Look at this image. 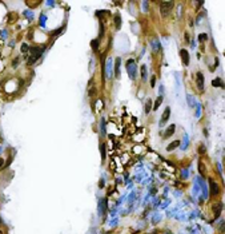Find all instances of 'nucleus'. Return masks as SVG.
<instances>
[{
    "label": "nucleus",
    "instance_id": "1",
    "mask_svg": "<svg viewBox=\"0 0 225 234\" xmlns=\"http://www.w3.org/2000/svg\"><path fill=\"white\" fill-rule=\"evenodd\" d=\"M43 51L44 48L43 47H34L31 48V52H32V56H31L29 59H28V64H35V62L37 60V59L40 58L41 55H43Z\"/></svg>",
    "mask_w": 225,
    "mask_h": 234
},
{
    "label": "nucleus",
    "instance_id": "2",
    "mask_svg": "<svg viewBox=\"0 0 225 234\" xmlns=\"http://www.w3.org/2000/svg\"><path fill=\"white\" fill-rule=\"evenodd\" d=\"M172 8H173V1H161L160 3V12L164 17H167L171 14Z\"/></svg>",
    "mask_w": 225,
    "mask_h": 234
},
{
    "label": "nucleus",
    "instance_id": "3",
    "mask_svg": "<svg viewBox=\"0 0 225 234\" xmlns=\"http://www.w3.org/2000/svg\"><path fill=\"white\" fill-rule=\"evenodd\" d=\"M209 189H211V195H212V197L220 194V187H218V185L212 179V178L209 179Z\"/></svg>",
    "mask_w": 225,
    "mask_h": 234
},
{
    "label": "nucleus",
    "instance_id": "4",
    "mask_svg": "<svg viewBox=\"0 0 225 234\" xmlns=\"http://www.w3.org/2000/svg\"><path fill=\"white\" fill-rule=\"evenodd\" d=\"M127 70L129 71V76L132 79H134V74H136V64H134V60H128L127 62Z\"/></svg>",
    "mask_w": 225,
    "mask_h": 234
},
{
    "label": "nucleus",
    "instance_id": "5",
    "mask_svg": "<svg viewBox=\"0 0 225 234\" xmlns=\"http://www.w3.org/2000/svg\"><path fill=\"white\" fill-rule=\"evenodd\" d=\"M204 75L201 74V72H197V75H196V84H197V88L198 90H204Z\"/></svg>",
    "mask_w": 225,
    "mask_h": 234
},
{
    "label": "nucleus",
    "instance_id": "6",
    "mask_svg": "<svg viewBox=\"0 0 225 234\" xmlns=\"http://www.w3.org/2000/svg\"><path fill=\"white\" fill-rule=\"evenodd\" d=\"M180 56H181L182 59V63H184V66H188L189 64V54L187 50H181L180 51Z\"/></svg>",
    "mask_w": 225,
    "mask_h": 234
},
{
    "label": "nucleus",
    "instance_id": "7",
    "mask_svg": "<svg viewBox=\"0 0 225 234\" xmlns=\"http://www.w3.org/2000/svg\"><path fill=\"white\" fill-rule=\"evenodd\" d=\"M169 116H171V109L169 107H167V109L164 110V112H163V116H161V125H164L167 120L169 119Z\"/></svg>",
    "mask_w": 225,
    "mask_h": 234
},
{
    "label": "nucleus",
    "instance_id": "8",
    "mask_svg": "<svg viewBox=\"0 0 225 234\" xmlns=\"http://www.w3.org/2000/svg\"><path fill=\"white\" fill-rule=\"evenodd\" d=\"M175 130H176V126L175 125H171L167 129V131L164 132V139H167V138H169L171 135H173V132H175Z\"/></svg>",
    "mask_w": 225,
    "mask_h": 234
},
{
    "label": "nucleus",
    "instance_id": "9",
    "mask_svg": "<svg viewBox=\"0 0 225 234\" xmlns=\"http://www.w3.org/2000/svg\"><path fill=\"white\" fill-rule=\"evenodd\" d=\"M213 209H215V219H216V218L220 217V213H221V209H222V203L221 202H217V203L213 206Z\"/></svg>",
    "mask_w": 225,
    "mask_h": 234
},
{
    "label": "nucleus",
    "instance_id": "10",
    "mask_svg": "<svg viewBox=\"0 0 225 234\" xmlns=\"http://www.w3.org/2000/svg\"><path fill=\"white\" fill-rule=\"evenodd\" d=\"M180 146V140H173V142H171L167 146V151H173L175 149H177V147Z\"/></svg>",
    "mask_w": 225,
    "mask_h": 234
},
{
    "label": "nucleus",
    "instance_id": "11",
    "mask_svg": "<svg viewBox=\"0 0 225 234\" xmlns=\"http://www.w3.org/2000/svg\"><path fill=\"white\" fill-rule=\"evenodd\" d=\"M152 106H153L152 100L151 99H147V102H145V114H149V111L152 110Z\"/></svg>",
    "mask_w": 225,
    "mask_h": 234
},
{
    "label": "nucleus",
    "instance_id": "12",
    "mask_svg": "<svg viewBox=\"0 0 225 234\" xmlns=\"http://www.w3.org/2000/svg\"><path fill=\"white\" fill-rule=\"evenodd\" d=\"M161 102H163V96H158V98L156 99L155 104L152 106V110H157V109H158V106L161 104Z\"/></svg>",
    "mask_w": 225,
    "mask_h": 234
},
{
    "label": "nucleus",
    "instance_id": "13",
    "mask_svg": "<svg viewBox=\"0 0 225 234\" xmlns=\"http://www.w3.org/2000/svg\"><path fill=\"white\" fill-rule=\"evenodd\" d=\"M115 70H116V76H119V74H120V58L116 59V66H115Z\"/></svg>",
    "mask_w": 225,
    "mask_h": 234
},
{
    "label": "nucleus",
    "instance_id": "14",
    "mask_svg": "<svg viewBox=\"0 0 225 234\" xmlns=\"http://www.w3.org/2000/svg\"><path fill=\"white\" fill-rule=\"evenodd\" d=\"M115 24H116V27H117V28L121 27V17H120V15H116V16H115Z\"/></svg>",
    "mask_w": 225,
    "mask_h": 234
},
{
    "label": "nucleus",
    "instance_id": "15",
    "mask_svg": "<svg viewBox=\"0 0 225 234\" xmlns=\"http://www.w3.org/2000/svg\"><path fill=\"white\" fill-rule=\"evenodd\" d=\"M141 78H143V80L147 79V67L145 66H141Z\"/></svg>",
    "mask_w": 225,
    "mask_h": 234
},
{
    "label": "nucleus",
    "instance_id": "16",
    "mask_svg": "<svg viewBox=\"0 0 225 234\" xmlns=\"http://www.w3.org/2000/svg\"><path fill=\"white\" fill-rule=\"evenodd\" d=\"M100 151H101V158H103V159H105V145H104V143H101Z\"/></svg>",
    "mask_w": 225,
    "mask_h": 234
},
{
    "label": "nucleus",
    "instance_id": "17",
    "mask_svg": "<svg viewBox=\"0 0 225 234\" xmlns=\"http://www.w3.org/2000/svg\"><path fill=\"white\" fill-rule=\"evenodd\" d=\"M95 94H96V87L89 88V91H88V95H89V96H93Z\"/></svg>",
    "mask_w": 225,
    "mask_h": 234
},
{
    "label": "nucleus",
    "instance_id": "18",
    "mask_svg": "<svg viewBox=\"0 0 225 234\" xmlns=\"http://www.w3.org/2000/svg\"><path fill=\"white\" fill-rule=\"evenodd\" d=\"M208 39V36H206V34H201V35H198V40L202 42V40H206Z\"/></svg>",
    "mask_w": 225,
    "mask_h": 234
},
{
    "label": "nucleus",
    "instance_id": "19",
    "mask_svg": "<svg viewBox=\"0 0 225 234\" xmlns=\"http://www.w3.org/2000/svg\"><path fill=\"white\" fill-rule=\"evenodd\" d=\"M198 153H200V154L205 153V146H204V145H200V146H198Z\"/></svg>",
    "mask_w": 225,
    "mask_h": 234
},
{
    "label": "nucleus",
    "instance_id": "20",
    "mask_svg": "<svg viewBox=\"0 0 225 234\" xmlns=\"http://www.w3.org/2000/svg\"><path fill=\"white\" fill-rule=\"evenodd\" d=\"M220 83H221V80H220V79H216V80L212 82V84L215 86V87H218V86H220Z\"/></svg>",
    "mask_w": 225,
    "mask_h": 234
},
{
    "label": "nucleus",
    "instance_id": "21",
    "mask_svg": "<svg viewBox=\"0 0 225 234\" xmlns=\"http://www.w3.org/2000/svg\"><path fill=\"white\" fill-rule=\"evenodd\" d=\"M21 51H23L24 54H27V51H28V46H27L25 43H24L23 46H21Z\"/></svg>",
    "mask_w": 225,
    "mask_h": 234
},
{
    "label": "nucleus",
    "instance_id": "22",
    "mask_svg": "<svg viewBox=\"0 0 225 234\" xmlns=\"http://www.w3.org/2000/svg\"><path fill=\"white\" fill-rule=\"evenodd\" d=\"M155 83H156V78H155V76H152V79H151V86H152V87H155Z\"/></svg>",
    "mask_w": 225,
    "mask_h": 234
},
{
    "label": "nucleus",
    "instance_id": "23",
    "mask_svg": "<svg viewBox=\"0 0 225 234\" xmlns=\"http://www.w3.org/2000/svg\"><path fill=\"white\" fill-rule=\"evenodd\" d=\"M97 46H99L97 40H93V42H92V47H93V48H97Z\"/></svg>",
    "mask_w": 225,
    "mask_h": 234
},
{
    "label": "nucleus",
    "instance_id": "24",
    "mask_svg": "<svg viewBox=\"0 0 225 234\" xmlns=\"http://www.w3.org/2000/svg\"><path fill=\"white\" fill-rule=\"evenodd\" d=\"M3 166H4V159L0 158V167H3Z\"/></svg>",
    "mask_w": 225,
    "mask_h": 234
},
{
    "label": "nucleus",
    "instance_id": "25",
    "mask_svg": "<svg viewBox=\"0 0 225 234\" xmlns=\"http://www.w3.org/2000/svg\"><path fill=\"white\" fill-rule=\"evenodd\" d=\"M185 40H187V43L189 42V36H188V34H185Z\"/></svg>",
    "mask_w": 225,
    "mask_h": 234
},
{
    "label": "nucleus",
    "instance_id": "26",
    "mask_svg": "<svg viewBox=\"0 0 225 234\" xmlns=\"http://www.w3.org/2000/svg\"><path fill=\"white\" fill-rule=\"evenodd\" d=\"M16 66H17V59H15L14 60V67H16Z\"/></svg>",
    "mask_w": 225,
    "mask_h": 234
},
{
    "label": "nucleus",
    "instance_id": "27",
    "mask_svg": "<svg viewBox=\"0 0 225 234\" xmlns=\"http://www.w3.org/2000/svg\"><path fill=\"white\" fill-rule=\"evenodd\" d=\"M0 226H1V219H0Z\"/></svg>",
    "mask_w": 225,
    "mask_h": 234
},
{
    "label": "nucleus",
    "instance_id": "28",
    "mask_svg": "<svg viewBox=\"0 0 225 234\" xmlns=\"http://www.w3.org/2000/svg\"><path fill=\"white\" fill-rule=\"evenodd\" d=\"M0 234H3V233H1V231H0Z\"/></svg>",
    "mask_w": 225,
    "mask_h": 234
}]
</instances>
